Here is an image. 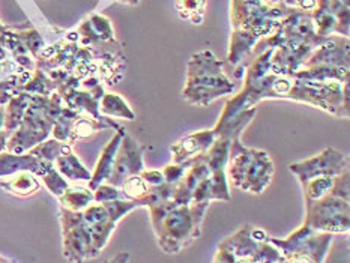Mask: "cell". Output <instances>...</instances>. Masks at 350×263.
Segmentation results:
<instances>
[{
    "mask_svg": "<svg viewBox=\"0 0 350 263\" xmlns=\"http://www.w3.org/2000/svg\"><path fill=\"white\" fill-rule=\"evenodd\" d=\"M307 225L311 229L325 232H347L349 229V206L341 199L326 197L319 203L308 205Z\"/></svg>",
    "mask_w": 350,
    "mask_h": 263,
    "instance_id": "cell-2",
    "label": "cell"
},
{
    "mask_svg": "<svg viewBox=\"0 0 350 263\" xmlns=\"http://www.w3.org/2000/svg\"><path fill=\"white\" fill-rule=\"evenodd\" d=\"M152 215H154V224L159 236V244L169 253H176L184 248L188 243L199 236V227L202 221L203 210L206 203L187 208L172 203L158 202L152 205Z\"/></svg>",
    "mask_w": 350,
    "mask_h": 263,
    "instance_id": "cell-1",
    "label": "cell"
}]
</instances>
